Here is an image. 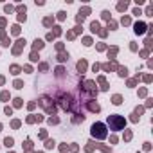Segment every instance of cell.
<instances>
[{
	"mask_svg": "<svg viewBox=\"0 0 153 153\" xmlns=\"http://www.w3.org/2000/svg\"><path fill=\"white\" fill-rule=\"evenodd\" d=\"M92 135H97L99 139H105V137H106L105 124H101V123H96V124L92 126Z\"/></svg>",
	"mask_w": 153,
	"mask_h": 153,
	"instance_id": "6da1fadb",
	"label": "cell"
},
{
	"mask_svg": "<svg viewBox=\"0 0 153 153\" xmlns=\"http://www.w3.org/2000/svg\"><path fill=\"white\" fill-rule=\"evenodd\" d=\"M110 123H114V126H115V130H119L123 124H124V121L121 119V117H117V115H112L110 117Z\"/></svg>",
	"mask_w": 153,
	"mask_h": 153,
	"instance_id": "7a4b0ae2",
	"label": "cell"
}]
</instances>
